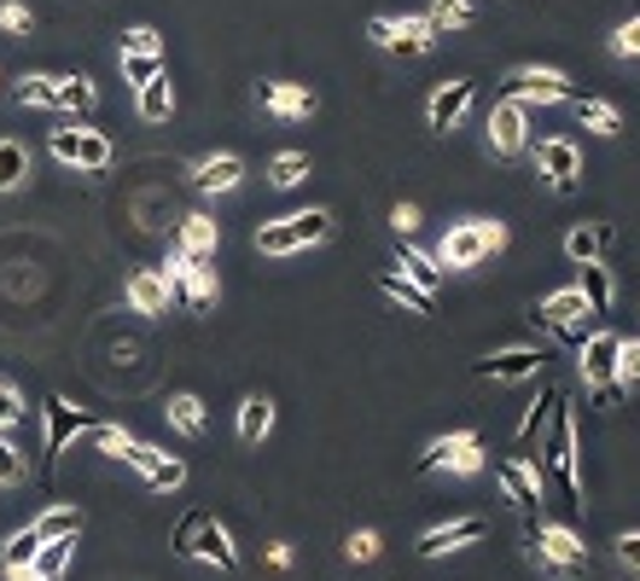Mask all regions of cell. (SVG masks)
I'll list each match as a JSON object with an SVG mask.
<instances>
[{
  "label": "cell",
  "instance_id": "47",
  "mask_svg": "<svg viewBox=\"0 0 640 581\" xmlns=\"http://www.w3.org/2000/svg\"><path fill=\"white\" fill-rule=\"evenodd\" d=\"M122 53H163V41H158V30H147V24H140V30H129V35H122Z\"/></svg>",
  "mask_w": 640,
  "mask_h": 581
},
{
  "label": "cell",
  "instance_id": "37",
  "mask_svg": "<svg viewBox=\"0 0 640 581\" xmlns=\"http://www.w3.org/2000/svg\"><path fill=\"white\" fill-rule=\"evenodd\" d=\"M163 413H170V425L181 436H198L204 430V402L198 396H170V407H163Z\"/></svg>",
  "mask_w": 640,
  "mask_h": 581
},
{
  "label": "cell",
  "instance_id": "19",
  "mask_svg": "<svg viewBox=\"0 0 640 581\" xmlns=\"http://www.w3.org/2000/svg\"><path fill=\"white\" fill-rule=\"evenodd\" d=\"M588 315V297H583V290H553V297H542V303H535V326H553V331H565V326H576V320H583Z\"/></svg>",
  "mask_w": 640,
  "mask_h": 581
},
{
  "label": "cell",
  "instance_id": "39",
  "mask_svg": "<svg viewBox=\"0 0 640 581\" xmlns=\"http://www.w3.org/2000/svg\"><path fill=\"white\" fill-rule=\"evenodd\" d=\"M553 402H560V390H542V396L530 402V413H524V425H519V442L530 448L535 436H542V425H547V413H553Z\"/></svg>",
  "mask_w": 640,
  "mask_h": 581
},
{
  "label": "cell",
  "instance_id": "1",
  "mask_svg": "<svg viewBox=\"0 0 640 581\" xmlns=\"http://www.w3.org/2000/svg\"><path fill=\"white\" fill-rule=\"evenodd\" d=\"M175 552L181 558H204V564L216 570H239V552L227 541V529L216 524V512H187L175 524Z\"/></svg>",
  "mask_w": 640,
  "mask_h": 581
},
{
  "label": "cell",
  "instance_id": "49",
  "mask_svg": "<svg viewBox=\"0 0 640 581\" xmlns=\"http://www.w3.org/2000/svg\"><path fill=\"white\" fill-rule=\"evenodd\" d=\"M0 483H24V460L12 453L7 436H0Z\"/></svg>",
  "mask_w": 640,
  "mask_h": 581
},
{
  "label": "cell",
  "instance_id": "30",
  "mask_svg": "<svg viewBox=\"0 0 640 581\" xmlns=\"http://www.w3.org/2000/svg\"><path fill=\"white\" fill-rule=\"evenodd\" d=\"M30 529L41 535V541H65V535H82V512L76 506H47Z\"/></svg>",
  "mask_w": 640,
  "mask_h": 581
},
{
  "label": "cell",
  "instance_id": "50",
  "mask_svg": "<svg viewBox=\"0 0 640 581\" xmlns=\"http://www.w3.org/2000/svg\"><path fill=\"white\" fill-rule=\"evenodd\" d=\"M18 419H24V402H18V390H12V384H0V430L18 425Z\"/></svg>",
  "mask_w": 640,
  "mask_h": 581
},
{
  "label": "cell",
  "instance_id": "26",
  "mask_svg": "<svg viewBox=\"0 0 640 581\" xmlns=\"http://www.w3.org/2000/svg\"><path fill=\"white\" fill-rule=\"evenodd\" d=\"M181 297H187L193 308H210V303H216V267L204 262V256H193V262H187V279H181Z\"/></svg>",
  "mask_w": 640,
  "mask_h": 581
},
{
  "label": "cell",
  "instance_id": "32",
  "mask_svg": "<svg viewBox=\"0 0 640 581\" xmlns=\"http://www.w3.org/2000/svg\"><path fill=\"white\" fill-rule=\"evenodd\" d=\"M576 106V122H583V129H594V134H617L623 129V117H617V106H606V99H571Z\"/></svg>",
  "mask_w": 640,
  "mask_h": 581
},
{
  "label": "cell",
  "instance_id": "16",
  "mask_svg": "<svg viewBox=\"0 0 640 581\" xmlns=\"http://www.w3.org/2000/svg\"><path fill=\"white\" fill-rule=\"evenodd\" d=\"M471 99H478V88H471V81H443V88L431 94V106H425V122H431L437 134H448L454 122L471 111Z\"/></svg>",
  "mask_w": 640,
  "mask_h": 581
},
{
  "label": "cell",
  "instance_id": "48",
  "mask_svg": "<svg viewBox=\"0 0 640 581\" xmlns=\"http://www.w3.org/2000/svg\"><path fill=\"white\" fill-rule=\"evenodd\" d=\"M0 30H7V35H24V30H30V7L7 0V7H0Z\"/></svg>",
  "mask_w": 640,
  "mask_h": 581
},
{
  "label": "cell",
  "instance_id": "41",
  "mask_svg": "<svg viewBox=\"0 0 640 581\" xmlns=\"http://www.w3.org/2000/svg\"><path fill=\"white\" fill-rule=\"evenodd\" d=\"M35 547H41V535H35V529H18L12 541H7V552H0V570H18V564H30V558H35Z\"/></svg>",
  "mask_w": 640,
  "mask_h": 581
},
{
  "label": "cell",
  "instance_id": "20",
  "mask_svg": "<svg viewBox=\"0 0 640 581\" xmlns=\"http://www.w3.org/2000/svg\"><path fill=\"white\" fill-rule=\"evenodd\" d=\"M94 425H99L94 413H76L70 402L47 396V453H58V448H65V442H70L76 430H94Z\"/></svg>",
  "mask_w": 640,
  "mask_h": 581
},
{
  "label": "cell",
  "instance_id": "10",
  "mask_svg": "<svg viewBox=\"0 0 640 581\" xmlns=\"http://www.w3.org/2000/svg\"><path fill=\"white\" fill-rule=\"evenodd\" d=\"M535 169L553 193H576V175H583V152H576V140H542L535 145Z\"/></svg>",
  "mask_w": 640,
  "mask_h": 581
},
{
  "label": "cell",
  "instance_id": "6",
  "mask_svg": "<svg viewBox=\"0 0 640 581\" xmlns=\"http://www.w3.org/2000/svg\"><path fill=\"white\" fill-rule=\"evenodd\" d=\"M617 349H623V338H617V331H594V338L583 343V379L594 384L600 407H617V402H623V384H617Z\"/></svg>",
  "mask_w": 640,
  "mask_h": 581
},
{
  "label": "cell",
  "instance_id": "5",
  "mask_svg": "<svg viewBox=\"0 0 640 581\" xmlns=\"http://www.w3.org/2000/svg\"><path fill=\"white\" fill-rule=\"evenodd\" d=\"M507 244V227L501 221H460V227H448L443 233V251L437 262L443 267H478L484 256H495Z\"/></svg>",
  "mask_w": 640,
  "mask_h": 581
},
{
  "label": "cell",
  "instance_id": "33",
  "mask_svg": "<svg viewBox=\"0 0 640 581\" xmlns=\"http://www.w3.org/2000/svg\"><path fill=\"white\" fill-rule=\"evenodd\" d=\"M53 106L58 111H88L94 106V81L88 76H53Z\"/></svg>",
  "mask_w": 640,
  "mask_h": 581
},
{
  "label": "cell",
  "instance_id": "22",
  "mask_svg": "<svg viewBox=\"0 0 640 581\" xmlns=\"http://www.w3.org/2000/svg\"><path fill=\"white\" fill-rule=\"evenodd\" d=\"M129 303L140 308V315H163V308H170V285H163L158 267H140V274L129 279Z\"/></svg>",
  "mask_w": 640,
  "mask_h": 581
},
{
  "label": "cell",
  "instance_id": "21",
  "mask_svg": "<svg viewBox=\"0 0 640 581\" xmlns=\"http://www.w3.org/2000/svg\"><path fill=\"white\" fill-rule=\"evenodd\" d=\"M583 267V279H576V290L588 297V315H611V297H617V279H611V267L594 256V262H576Z\"/></svg>",
  "mask_w": 640,
  "mask_h": 581
},
{
  "label": "cell",
  "instance_id": "25",
  "mask_svg": "<svg viewBox=\"0 0 640 581\" xmlns=\"http://www.w3.org/2000/svg\"><path fill=\"white\" fill-rule=\"evenodd\" d=\"M70 547H76V535H65V541H41L35 558H30V575L35 581H58L65 564H70Z\"/></svg>",
  "mask_w": 640,
  "mask_h": 581
},
{
  "label": "cell",
  "instance_id": "9",
  "mask_svg": "<svg viewBox=\"0 0 640 581\" xmlns=\"http://www.w3.org/2000/svg\"><path fill=\"white\" fill-rule=\"evenodd\" d=\"M53 157L99 175V169L111 163V140H106V134H94V129H58V134H53Z\"/></svg>",
  "mask_w": 640,
  "mask_h": 581
},
{
  "label": "cell",
  "instance_id": "52",
  "mask_svg": "<svg viewBox=\"0 0 640 581\" xmlns=\"http://www.w3.org/2000/svg\"><path fill=\"white\" fill-rule=\"evenodd\" d=\"M617 558H623L629 570H640V535H623V541H617Z\"/></svg>",
  "mask_w": 640,
  "mask_h": 581
},
{
  "label": "cell",
  "instance_id": "27",
  "mask_svg": "<svg viewBox=\"0 0 640 581\" xmlns=\"http://www.w3.org/2000/svg\"><path fill=\"white\" fill-rule=\"evenodd\" d=\"M379 290H384V297H397L402 308H414V315H431V308H437V297H431V290H420L408 274H379Z\"/></svg>",
  "mask_w": 640,
  "mask_h": 581
},
{
  "label": "cell",
  "instance_id": "4",
  "mask_svg": "<svg viewBox=\"0 0 640 581\" xmlns=\"http://www.w3.org/2000/svg\"><path fill=\"white\" fill-rule=\"evenodd\" d=\"M547 465L560 471L565 501H571V506H583V465H576V419H571L565 396L553 402V413H547Z\"/></svg>",
  "mask_w": 640,
  "mask_h": 581
},
{
  "label": "cell",
  "instance_id": "7",
  "mask_svg": "<svg viewBox=\"0 0 640 581\" xmlns=\"http://www.w3.org/2000/svg\"><path fill=\"white\" fill-rule=\"evenodd\" d=\"M507 99H519V106H530V99H542V106H571L576 88L560 76V70H542V65H524V70H512L507 81Z\"/></svg>",
  "mask_w": 640,
  "mask_h": 581
},
{
  "label": "cell",
  "instance_id": "24",
  "mask_svg": "<svg viewBox=\"0 0 640 581\" xmlns=\"http://www.w3.org/2000/svg\"><path fill=\"white\" fill-rule=\"evenodd\" d=\"M274 430V402L268 396H245L239 402V442H262Z\"/></svg>",
  "mask_w": 640,
  "mask_h": 581
},
{
  "label": "cell",
  "instance_id": "46",
  "mask_svg": "<svg viewBox=\"0 0 640 581\" xmlns=\"http://www.w3.org/2000/svg\"><path fill=\"white\" fill-rule=\"evenodd\" d=\"M443 471H454V476H471V471H484V442L460 448V453H454V460H448Z\"/></svg>",
  "mask_w": 640,
  "mask_h": 581
},
{
  "label": "cell",
  "instance_id": "2",
  "mask_svg": "<svg viewBox=\"0 0 640 581\" xmlns=\"http://www.w3.org/2000/svg\"><path fill=\"white\" fill-rule=\"evenodd\" d=\"M530 558L547 575H583L588 570V547L565 524H547V517H530Z\"/></svg>",
  "mask_w": 640,
  "mask_h": 581
},
{
  "label": "cell",
  "instance_id": "31",
  "mask_svg": "<svg viewBox=\"0 0 640 581\" xmlns=\"http://www.w3.org/2000/svg\"><path fill=\"white\" fill-rule=\"evenodd\" d=\"M397 244H402V251H397V256H402V274L414 279L420 290H431V297H437V285H443V267L431 262V256H420V251H414V244H408V239H397Z\"/></svg>",
  "mask_w": 640,
  "mask_h": 581
},
{
  "label": "cell",
  "instance_id": "38",
  "mask_svg": "<svg viewBox=\"0 0 640 581\" xmlns=\"http://www.w3.org/2000/svg\"><path fill=\"white\" fill-rule=\"evenodd\" d=\"M152 76H163V53H122V81L147 88Z\"/></svg>",
  "mask_w": 640,
  "mask_h": 581
},
{
  "label": "cell",
  "instance_id": "40",
  "mask_svg": "<svg viewBox=\"0 0 640 581\" xmlns=\"http://www.w3.org/2000/svg\"><path fill=\"white\" fill-rule=\"evenodd\" d=\"M308 175V152H280L274 163H268V180L274 186H297Z\"/></svg>",
  "mask_w": 640,
  "mask_h": 581
},
{
  "label": "cell",
  "instance_id": "23",
  "mask_svg": "<svg viewBox=\"0 0 640 581\" xmlns=\"http://www.w3.org/2000/svg\"><path fill=\"white\" fill-rule=\"evenodd\" d=\"M611 239H617V233H611L606 221H594V227H571V233H565V256H571V262H594Z\"/></svg>",
  "mask_w": 640,
  "mask_h": 581
},
{
  "label": "cell",
  "instance_id": "14",
  "mask_svg": "<svg viewBox=\"0 0 640 581\" xmlns=\"http://www.w3.org/2000/svg\"><path fill=\"white\" fill-rule=\"evenodd\" d=\"M122 460H129L140 476H147L152 489H181V483H187V465L170 460V453H158L152 442H140V436H134L129 448H122Z\"/></svg>",
  "mask_w": 640,
  "mask_h": 581
},
{
  "label": "cell",
  "instance_id": "15",
  "mask_svg": "<svg viewBox=\"0 0 640 581\" xmlns=\"http://www.w3.org/2000/svg\"><path fill=\"white\" fill-rule=\"evenodd\" d=\"M524 106L519 99H495V111H489V145H495V157H519L524 152Z\"/></svg>",
  "mask_w": 640,
  "mask_h": 581
},
{
  "label": "cell",
  "instance_id": "3",
  "mask_svg": "<svg viewBox=\"0 0 640 581\" xmlns=\"http://www.w3.org/2000/svg\"><path fill=\"white\" fill-rule=\"evenodd\" d=\"M326 233H333V210H297V216H285V221L257 227V251L262 256H292V251L321 244Z\"/></svg>",
  "mask_w": 640,
  "mask_h": 581
},
{
  "label": "cell",
  "instance_id": "43",
  "mask_svg": "<svg viewBox=\"0 0 640 581\" xmlns=\"http://www.w3.org/2000/svg\"><path fill=\"white\" fill-rule=\"evenodd\" d=\"M344 558H349V564H367V558H379V535H373V529H356V535L344 541Z\"/></svg>",
  "mask_w": 640,
  "mask_h": 581
},
{
  "label": "cell",
  "instance_id": "42",
  "mask_svg": "<svg viewBox=\"0 0 640 581\" xmlns=\"http://www.w3.org/2000/svg\"><path fill=\"white\" fill-rule=\"evenodd\" d=\"M606 47H611V58H640V18H623Z\"/></svg>",
  "mask_w": 640,
  "mask_h": 581
},
{
  "label": "cell",
  "instance_id": "29",
  "mask_svg": "<svg viewBox=\"0 0 640 581\" xmlns=\"http://www.w3.org/2000/svg\"><path fill=\"white\" fill-rule=\"evenodd\" d=\"M471 442H484V436H478V430H448V436H437V442H431V448L420 453V471H443V465L454 460V453L471 448Z\"/></svg>",
  "mask_w": 640,
  "mask_h": 581
},
{
  "label": "cell",
  "instance_id": "45",
  "mask_svg": "<svg viewBox=\"0 0 640 581\" xmlns=\"http://www.w3.org/2000/svg\"><path fill=\"white\" fill-rule=\"evenodd\" d=\"M617 384H640V343H623V349H617Z\"/></svg>",
  "mask_w": 640,
  "mask_h": 581
},
{
  "label": "cell",
  "instance_id": "51",
  "mask_svg": "<svg viewBox=\"0 0 640 581\" xmlns=\"http://www.w3.org/2000/svg\"><path fill=\"white\" fill-rule=\"evenodd\" d=\"M390 227H397V239H408L420 227V210H414V204H397V210H390Z\"/></svg>",
  "mask_w": 640,
  "mask_h": 581
},
{
  "label": "cell",
  "instance_id": "35",
  "mask_svg": "<svg viewBox=\"0 0 640 581\" xmlns=\"http://www.w3.org/2000/svg\"><path fill=\"white\" fill-rule=\"evenodd\" d=\"M134 106H140V117H147V122H163V117H170V111H175L170 76H152L147 88H140V99H134Z\"/></svg>",
  "mask_w": 640,
  "mask_h": 581
},
{
  "label": "cell",
  "instance_id": "44",
  "mask_svg": "<svg viewBox=\"0 0 640 581\" xmlns=\"http://www.w3.org/2000/svg\"><path fill=\"white\" fill-rule=\"evenodd\" d=\"M18 99L24 106H53V76H24L18 81Z\"/></svg>",
  "mask_w": 640,
  "mask_h": 581
},
{
  "label": "cell",
  "instance_id": "34",
  "mask_svg": "<svg viewBox=\"0 0 640 581\" xmlns=\"http://www.w3.org/2000/svg\"><path fill=\"white\" fill-rule=\"evenodd\" d=\"M30 175V152L18 140H0V193H18Z\"/></svg>",
  "mask_w": 640,
  "mask_h": 581
},
{
  "label": "cell",
  "instance_id": "18",
  "mask_svg": "<svg viewBox=\"0 0 640 581\" xmlns=\"http://www.w3.org/2000/svg\"><path fill=\"white\" fill-rule=\"evenodd\" d=\"M239 180H245V163L234 152H216V157H198L193 163V186H198V193H234Z\"/></svg>",
  "mask_w": 640,
  "mask_h": 581
},
{
  "label": "cell",
  "instance_id": "28",
  "mask_svg": "<svg viewBox=\"0 0 640 581\" xmlns=\"http://www.w3.org/2000/svg\"><path fill=\"white\" fill-rule=\"evenodd\" d=\"M216 244H221V227L210 216H187V221H181V251H187V256H210Z\"/></svg>",
  "mask_w": 640,
  "mask_h": 581
},
{
  "label": "cell",
  "instance_id": "13",
  "mask_svg": "<svg viewBox=\"0 0 640 581\" xmlns=\"http://www.w3.org/2000/svg\"><path fill=\"white\" fill-rule=\"evenodd\" d=\"M542 349H501V355H484L471 361V379H495V384H519V379H535L542 372Z\"/></svg>",
  "mask_w": 640,
  "mask_h": 581
},
{
  "label": "cell",
  "instance_id": "17",
  "mask_svg": "<svg viewBox=\"0 0 640 581\" xmlns=\"http://www.w3.org/2000/svg\"><path fill=\"white\" fill-rule=\"evenodd\" d=\"M257 99H262V111H274V117H285V122L315 117V94L297 88V81H262Z\"/></svg>",
  "mask_w": 640,
  "mask_h": 581
},
{
  "label": "cell",
  "instance_id": "11",
  "mask_svg": "<svg viewBox=\"0 0 640 581\" xmlns=\"http://www.w3.org/2000/svg\"><path fill=\"white\" fill-rule=\"evenodd\" d=\"M489 535V517H454V524H437V529H425L420 541H414V552L420 558H443V552H454V547H471V541H484Z\"/></svg>",
  "mask_w": 640,
  "mask_h": 581
},
{
  "label": "cell",
  "instance_id": "12",
  "mask_svg": "<svg viewBox=\"0 0 640 581\" xmlns=\"http://www.w3.org/2000/svg\"><path fill=\"white\" fill-rule=\"evenodd\" d=\"M495 476H501L507 501L524 512V524H530V517H542V471H535L530 460H501V465H495Z\"/></svg>",
  "mask_w": 640,
  "mask_h": 581
},
{
  "label": "cell",
  "instance_id": "8",
  "mask_svg": "<svg viewBox=\"0 0 640 581\" xmlns=\"http://www.w3.org/2000/svg\"><path fill=\"white\" fill-rule=\"evenodd\" d=\"M367 35H373L384 53H397V58H425L431 41H437L425 18H373V24H367Z\"/></svg>",
  "mask_w": 640,
  "mask_h": 581
},
{
  "label": "cell",
  "instance_id": "36",
  "mask_svg": "<svg viewBox=\"0 0 640 581\" xmlns=\"http://www.w3.org/2000/svg\"><path fill=\"white\" fill-rule=\"evenodd\" d=\"M425 24H431V35H448V30H466V24H471V7H466V0H431V12H425Z\"/></svg>",
  "mask_w": 640,
  "mask_h": 581
}]
</instances>
